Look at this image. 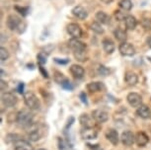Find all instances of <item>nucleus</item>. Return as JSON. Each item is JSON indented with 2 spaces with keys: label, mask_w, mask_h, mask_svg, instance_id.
<instances>
[{
  "label": "nucleus",
  "mask_w": 151,
  "mask_h": 150,
  "mask_svg": "<svg viewBox=\"0 0 151 150\" xmlns=\"http://www.w3.org/2000/svg\"><path fill=\"white\" fill-rule=\"evenodd\" d=\"M34 116L31 112L27 110H23L18 113V117H17V123L20 126L23 127H29L33 123Z\"/></svg>",
  "instance_id": "nucleus-1"
},
{
  "label": "nucleus",
  "mask_w": 151,
  "mask_h": 150,
  "mask_svg": "<svg viewBox=\"0 0 151 150\" xmlns=\"http://www.w3.org/2000/svg\"><path fill=\"white\" fill-rule=\"evenodd\" d=\"M24 102L30 110H39L41 107V103L38 97L31 91L24 93Z\"/></svg>",
  "instance_id": "nucleus-2"
},
{
  "label": "nucleus",
  "mask_w": 151,
  "mask_h": 150,
  "mask_svg": "<svg viewBox=\"0 0 151 150\" xmlns=\"http://www.w3.org/2000/svg\"><path fill=\"white\" fill-rule=\"evenodd\" d=\"M1 100L5 107H7V108H12V107H14L17 104L18 99H17V97L13 94V93L6 92V93H3V94H2Z\"/></svg>",
  "instance_id": "nucleus-3"
},
{
  "label": "nucleus",
  "mask_w": 151,
  "mask_h": 150,
  "mask_svg": "<svg viewBox=\"0 0 151 150\" xmlns=\"http://www.w3.org/2000/svg\"><path fill=\"white\" fill-rule=\"evenodd\" d=\"M127 101L129 104V106L133 107V108H138L139 106L142 105V97L138 93L132 92L127 96Z\"/></svg>",
  "instance_id": "nucleus-4"
},
{
  "label": "nucleus",
  "mask_w": 151,
  "mask_h": 150,
  "mask_svg": "<svg viewBox=\"0 0 151 150\" xmlns=\"http://www.w3.org/2000/svg\"><path fill=\"white\" fill-rule=\"evenodd\" d=\"M119 52L124 56H132V55H134V53H135L134 47H133L132 44L127 42H122V44H119Z\"/></svg>",
  "instance_id": "nucleus-5"
},
{
  "label": "nucleus",
  "mask_w": 151,
  "mask_h": 150,
  "mask_svg": "<svg viewBox=\"0 0 151 150\" xmlns=\"http://www.w3.org/2000/svg\"><path fill=\"white\" fill-rule=\"evenodd\" d=\"M81 137L85 140H93L96 139L98 132L94 127H83V129L80 131Z\"/></svg>",
  "instance_id": "nucleus-6"
},
{
  "label": "nucleus",
  "mask_w": 151,
  "mask_h": 150,
  "mask_svg": "<svg viewBox=\"0 0 151 150\" xmlns=\"http://www.w3.org/2000/svg\"><path fill=\"white\" fill-rule=\"evenodd\" d=\"M121 140L124 145L132 146L135 142V135L130 131H125L121 135Z\"/></svg>",
  "instance_id": "nucleus-7"
},
{
  "label": "nucleus",
  "mask_w": 151,
  "mask_h": 150,
  "mask_svg": "<svg viewBox=\"0 0 151 150\" xmlns=\"http://www.w3.org/2000/svg\"><path fill=\"white\" fill-rule=\"evenodd\" d=\"M22 23V20L19 18L18 16L14 15H9L7 17V20H6V25L7 27L9 28V30L11 31H15L18 29V27L20 26V24Z\"/></svg>",
  "instance_id": "nucleus-8"
},
{
  "label": "nucleus",
  "mask_w": 151,
  "mask_h": 150,
  "mask_svg": "<svg viewBox=\"0 0 151 150\" xmlns=\"http://www.w3.org/2000/svg\"><path fill=\"white\" fill-rule=\"evenodd\" d=\"M67 32L73 39H79L82 36V29L78 24L71 23L67 26Z\"/></svg>",
  "instance_id": "nucleus-9"
},
{
  "label": "nucleus",
  "mask_w": 151,
  "mask_h": 150,
  "mask_svg": "<svg viewBox=\"0 0 151 150\" xmlns=\"http://www.w3.org/2000/svg\"><path fill=\"white\" fill-rule=\"evenodd\" d=\"M68 46L74 52H82V50H86V44L83 42L79 41L78 39H71L69 42H68Z\"/></svg>",
  "instance_id": "nucleus-10"
},
{
  "label": "nucleus",
  "mask_w": 151,
  "mask_h": 150,
  "mask_svg": "<svg viewBox=\"0 0 151 150\" xmlns=\"http://www.w3.org/2000/svg\"><path fill=\"white\" fill-rule=\"evenodd\" d=\"M92 117L95 120V121L99 123H103L109 120V115L107 112L103 111V110H95L92 113Z\"/></svg>",
  "instance_id": "nucleus-11"
},
{
  "label": "nucleus",
  "mask_w": 151,
  "mask_h": 150,
  "mask_svg": "<svg viewBox=\"0 0 151 150\" xmlns=\"http://www.w3.org/2000/svg\"><path fill=\"white\" fill-rule=\"evenodd\" d=\"M148 142H149V137H148V135L145 132L138 131L135 134V143L139 147H144Z\"/></svg>",
  "instance_id": "nucleus-12"
},
{
  "label": "nucleus",
  "mask_w": 151,
  "mask_h": 150,
  "mask_svg": "<svg viewBox=\"0 0 151 150\" xmlns=\"http://www.w3.org/2000/svg\"><path fill=\"white\" fill-rule=\"evenodd\" d=\"M94 118L88 114H82L79 117V123L83 127H94Z\"/></svg>",
  "instance_id": "nucleus-13"
},
{
  "label": "nucleus",
  "mask_w": 151,
  "mask_h": 150,
  "mask_svg": "<svg viewBox=\"0 0 151 150\" xmlns=\"http://www.w3.org/2000/svg\"><path fill=\"white\" fill-rule=\"evenodd\" d=\"M70 73L73 75L74 78H77V79H80L84 76L85 74V70L84 68L82 67L81 65H78V64H72L70 66Z\"/></svg>",
  "instance_id": "nucleus-14"
},
{
  "label": "nucleus",
  "mask_w": 151,
  "mask_h": 150,
  "mask_svg": "<svg viewBox=\"0 0 151 150\" xmlns=\"http://www.w3.org/2000/svg\"><path fill=\"white\" fill-rule=\"evenodd\" d=\"M136 115L141 118H149L151 117V110L149 109V107L145 106V105H141L136 109Z\"/></svg>",
  "instance_id": "nucleus-15"
},
{
  "label": "nucleus",
  "mask_w": 151,
  "mask_h": 150,
  "mask_svg": "<svg viewBox=\"0 0 151 150\" xmlns=\"http://www.w3.org/2000/svg\"><path fill=\"white\" fill-rule=\"evenodd\" d=\"M106 137L113 145H116V144L119 143V133L115 128L108 129V131L106 132Z\"/></svg>",
  "instance_id": "nucleus-16"
},
{
  "label": "nucleus",
  "mask_w": 151,
  "mask_h": 150,
  "mask_svg": "<svg viewBox=\"0 0 151 150\" xmlns=\"http://www.w3.org/2000/svg\"><path fill=\"white\" fill-rule=\"evenodd\" d=\"M72 14L76 17V18H78V19H80V20H84V19H86L87 17H88L87 10L85 9L84 7L79 6V5L73 8V9H72Z\"/></svg>",
  "instance_id": "nucleus-17"
},
{
  "label": "nucleus",
  "mask_w": 151,
  "mask_h": 150,
  "mask_svg": "<svg viewBox=\"0 0 151 150\" xmlns=\"http://www.w3.org/2000/svg\"><path fill=\"white\" fill-rule=\"evenodd\" d=\"M14 150H34V148L30 142L24 139H20L14 143Z\"/></svg>",
  "instance_id": "nucleus-18"
},
{
  "label": "nucleus",
  "mask_w": 151,
  "mask_h": 150,
  "mask_svg": "<svg viewBox=\"0 0 151 150\" xmlns=\"http://www.w3.org/2000/svg\"><path fill=\"white\" fill-rule=\"evenodd\" d=\"M124 80L129 86H134L137 84L138 82V77L134 72L132 71H127L124 74Z\"/></svg>",
  "instance_id": "nucleus-19"
},
{
  "label": "nucleus",
  "mask_w": 151,
  "mask_h": 150,
  "mask_svg": "<svg viewBox=\"0 0 151 150\" xmlns=\"http://www.w3.org/2000/svg\"><path fill=\"white\" fill-rule=\"evenodd\" d=\"M102 44H103L104 50L107 53L111 55V53H113L115 52V49H116L115 44H114V42L111 39H104L103 42H102Z\"/></svg>",
  "instance_id": "nucleus-20"
},
{
  "label": "nucleus",
  "mask_w": 151,
  "mask_h": 150,
  "mask_svg": "<svg viewBox=\"0 0 151 150\" xmlns=\"http://www.w3.org/2000/svg\"><path fill=\"white\" fill-rule=\"evenodd\" d=\"M125 28L127 30H134L136 26H137V20L135 19V17L132 15H127V18L124 20Z\"/></svg>",
  "instance_id": "nucleus-21"
},
{
  "label": "nucleus",
  "mask_w": 151,
  "mask_h": 150,
  "mask_svg": "<svg viewBox=\"0 0 151 150\" xmlns=\"http://www.w3.org/2000/svg\"><path fill=\"white\" fill-rule=\"evenodd\" d=\"M103 88V84L101 82H90L87 84V90L91 93H97L100 92Z\"/></svg>",
  "instance_id": "nucleus-22"
},
{
  "label": "nucleus",
  "mask_w": 151,
  "mask_h": 150,
  "mask_svg": "<svg viewBox=\"0 0 151 150\" xmlns=\"http://www.w3.org/2000/svg\"><path fill=\"white\" fill-rule=\"evenodd\" d=\"M114 36H115V38L121 42H124L127 39V32L124 30H122V29H116L115 31H114Z\"/></svg>",
  "instance_id": "nucleus-23"
},
{
  "label": "nucleus",
  "mask_w": 151,
  "mask_h": 150,
  "mask_svg": "<svg viewBox=\"0 0 151 150\" xmlns=\"http://www.w3.org/2000/svg\"><path fill=\"white\" fill-rule=\"evenodd\" d=\"M96 20L101 24H108L110 22V17L103 11H98L96 13Z\"/></svg>",
  "instance_id": "nucleus-24"
},
{
  "label": "nucleus",
  "mask_w": 151,
  "mask_h": 150,
  "mask_svg": "<svg viewBox=\"0 0 151 150\" xmlns=\"http://www.w3.org/2000/svg\"><path fill=\"white\" fill-rule=\"evenodd\" d=\"M119 6L124 11H129L132 8V0H121L119 2Z\"/></svg>",
  "instance_id": "nucleus-25"
},
{
  "label": "nucleus",
  "mask_w": 151,
  "mask_h": 150,
  "mask_svg": "<svg viewBox=\"0 0 151 150\" xmlns=\"http://www.w3.org/2000/svg\"><path fill=\"white\" fill-rule=\"evenodd\" d=\"M91 30L93 31V32H95L96 34H103L104 33V29L102 28L101 26V23H99V22H93L92 24H91Z\"/></svg>",
  "instance_id": "nucleus-26"
},
{
  "label": "nucleus",
  "mask_w": 151,
  "mask_h": 150,
  "mask_svg": "<svg viewBox=\"0 0 151 150\" xmlns=\"http://www.w3.org/2000/svg\"><path fill=\"white\" fill-rule=\"evenodd\" d=\"M42 136V133L39 129H33L32 131L29 133V138L32 141H38Z\"/></svg>",
  "instance_id": "nucleus-27"
},
{
  "label": "nucleus",
  "mask_w": 151,
  "mask_h": 150,
  "mask_svg": "<svg viewBox=\"0 0 151 150\" xmlns=\"http://www.w3.org/2000/svg\"><path fill=\"white\" fill-rule=\"evenodd\" d=\"M74 56H75V58L79 61H86L87 60V55H86V53H85V50L74 52Z\"/></svg>",
  "instance_id": "nucleus-28"
},
{
  "label": "nucleus",
  "mask_w": 151,
  "mask_h": 150,
  "mask_svg": "<svg viewBox=\"0 0 151 150\" xmlns=\"http://www.w3.org/2000/svg\"><path fill=\"white\" fill-rule=\"evenodd\" d=\"M9 52L5 49V47H2L1 49H0V59H1V61H5L7 60L8 58H9Z\"/></svg>",
  "instance_id": "nucleus-29"
},
{
  "label": "nucleus",
  "mask_w": 151,
  "mask_h": 150,
  "mask_svg": "<svg viewBox=\"0 0 151 150\" xmlns=\"http://www.w3.org/2000/svg\"><path fill=\"white\" fill-rule=\"evenodd\" d=\"M37 58H38V62L40 63V65H44L45 63H47V55H45V52H40L39 55H37Z\"/></svg>",
  "instance_id": "nucleus-30"
},
{
  "label": "nucleus",
  "mask_w": 151,
  "mask_h": 150,
  "mask_svg": "<svg viewBox=\"0 0 151 150\" xmlns=\"http://www.w3.org/2000/svg\"><path fill=\"white\" fill-rule=\"evenodd\" d=\"M97 72H98V74L99 75H101V76H107V75H109L110 74V70L107 68L105 65H99L98 67V69H97Z\"/></svg>",
  "instance_id": "nucleus-31"
},
{
  "label": "nucleus",
  "mask_w": 151,
  "mask_h": 150,
  "mask_svg": "<svg viewBox=\"0 0 151 150\" xmlns=\"http://www.w3.org/2000/svg\"><path fill=\"white\" fill-rule=\"evenodd\" d=\"M21 138H20V135L18 134H13V133H11V134H8L7 136H6V141L8 143H10V142H13V143H15L16 141H18L20 140Z\"/></svg>",
  "instance_id": "nucleus-32"
},
{
  "label": "nucleus",
  "mask_w": 151,
  "mask_h": 150,
  "mask_svg": "<svg viewBox=\"0 0 151 150\" xmlns=\"http://www.w3.org/2000/svg\"><path fill=\"white\" fill-rule=\"evenodd\" d=\"M127 16V15H125L124 12H122V11H119V10L115 11V17L116 19V21H124Z\"/></svg>",
  "instance_id": "nucleus-33"
},
{
  "label": "nucleus",
  "mask_w": 151,
  "mask_h": 150,
  "mask_svg": "<svg viewBox=\"0 0 151 150\" xmlns=\"http://www.w3.org/2000/svg\"><path fill=\"white\" fill-rule=\"evenodd\" d=\"M61 85V87L63 89L65 90H69V91H71V90L73 89V86H72V84L70 83V81L68 80V79H65V80L62 82V83L60 84Z\"/></svg>",
  "instance_id": "nucleus-34"
},
{
  "label": "nucleus",
  "mask_w": 151,
  "mask_h": 150,
  "mask_svg": "<svg viewBox=\"0 0 151 150\" xmlns=\"http://www.w3.org/2000/svg\"><path fill=\"white\" fill-rule=\"evenodd\" d=\"M15 9L18 11L20 14H22L23 16H27L29 14V8L28 7H19V6H16Z\"/></svg>",
  "instance_id": "nucleus-35"
},
{
  "label": "nucleus",
  "mask_w": 151,
  "mask_h": 150,
  "mask_svg": "<svg viewBox=\"0 0 151 150\" xmlns=\"http://www.w3.org/2000/svg\"><path fill=\"white\" fill-rule=\"evenodd\" d=\"M142 26L145 30H151V20L149 19H144L142 21Z\"/></svg>",
  "instance_id": "nucleus-36"
},
{
  "label": "nucleus",
  "mask_w": 151,
  "mask_h": 150,
  "mask_svg": "<svg viewBox=\"0 0 151 150\" xmlns=\"http://www.w3.org/2000/svg\"><path fill=\"white\" fill-rule=\"evenodd\" d=\"M74 121H75V118H74L73 117H70L69 118V120H68L66 126H65V127H64V132H66L67 129H68V127H70L71 126H72L73 123H74Z\"/></svg>",
  "instance_id": "nucleus-37"
},
{
  "label": "nucleus",
  "mask_w": 151,
  "mask_h": 150,
  "mask_svg": "<svg viewBox=\"0 0 151 150\" xmlns=\"http://www.w3.org/2000/svg\"><path fill=\"white\" fill-rule=\"evenodd\" d=\"M58 145H59V150H65L67 148L66 144H65V142L61 138H58Z\"/></svg>",
  "instance_id": "nucleus-38"
},
{
  "label": "nucleus",
  "mask_w": 151,
  "mask_h": 150,
  "mask_svg": "<svg viewBox=\"0 0 151 150\" xmlns=\"http://www.w3.org/2000/svg\"><path fill=\"white\" fill-rule=\"evenodd\" d=\"M55 61L56 62V63H58V64H67L69 60H68V59H65V60H63V59H60V58L55 57Z\"/></svg>",
  "instance_id": "nucleus-39"
},
{
  "label": "nucleus",
  "mask_w": 151,
  "mask_h": 150,
  "mask_svg": "<svg viewBox=\"0 0 151 150\" xmlns=\"http://www.w3.org/2000/svg\"><path fill=\"white\" fill-rule=\"evenodd\" d=\"M25 29H26V24H25L24 22H22V23L20 24V26L18 27V29H17V30H18L19 33H23L25 31Z\"/></svg>",
  "instance_id": "nucleus-40"
},
{
  "label": "nucleus",
  "mask_w": 151,
  "mask_h": 150,
  "mask_svg": "<svg viewBox=\"0 0 151 150\" xmlns=\"http://www.w3.org/2000/svg\"><path fill=\"white\" fill-rule=\"evenodd\" d=\"M40 70H41V72H42V76H44V77H45V78H47V77H48L47 72L44 69V67H42V65H40Z\"/></svg>",
  "instance_id": "nucleus-41"
},
{
  "label": "nucleus",
  "mask_w": 151,
  "mask_h": 150,
  "mask_svg": "<svg viewBox=\"0 0 151 150\" xmlns=\"http://www.w3.org/2000/svg\"><path fill=\"white\" fill-rule=\"evenodd\" d=\"M18 92L20 93V94H22V93H24V84L23 83H20L19 86H18Z\"/></svg>",
  "instance_id": "nucleus-42"
},
{
  "label": "nucleus",
  "mask_w": 151,
  "mask_h": 150,
  "mask_svg": "<svg viewBox=\"0 0 151 150\" xmlns=\"http://www.w3.org/2000/svg\"><path fill=\"white\" fill-rule=\"evenodd\" d=\"M80 98H81V101L83 102L84 104H87V99H86V95H85V93H81Z\"/></svg>",
  "instance_id": "nucleus-43"
},
{
  "label": "nucleus",
  "mask_w": 151,
  "mask_h": 150,
  "mask_svg": "<svg viewBox=\"0 0 151 150\" xmlns=\"http://www.w3.org/2000/svg\"><path fill=\"white\" fill-rule=\"evenodd\" d=\"M7 88V83L4 80H1V91H4Z\"/></svg>",
  "instance_id": "nucleus-44"
},
{
  "label": "nucleus",
  "mask_w": 151,
  "mask_h": 150,
  "mask_svg": "<svg viewBox=\"0 0 151 150\" xmlns=\"http://www.w3.org/2000/svg\"><path fill=\"white\" fill-rule=\"evenodd\" d=\"M101 1L103 2L104 4H110V3H112L114 0H101Z\"/></svg>",
  "instance_id": "nucleus-45"
},
{
  "label": "nucleus",
  "mask_w": 151,
  "mask_h": 150,
  "mask_svg": "<svg viewBox=\"0 0 151 150\" xmlns=\"http://www.w3.org/2000/svg\"><path fill=\"white\" fill-rule=\"evenodd\" d=\"M147 46L151 49V37H149V38L147 39Z\"/></svg>",
  "instance_id": "nucleus-46"
},
{
  "label": "nucleus",
  "mask_w": 151,
  "mask_h": 150,
  "mask_svg": "<svg viewBox=\"0 0 151 150\" xmlns=\"http://www.w3.org/2000/svg\"><path fill=\"white\" fill-rule=\"evenodd\" d=\"M94 150H103V149L100 148V147H97V148H96V149H94Z\"/></svg>",
  "instance_id": "nucleus-47"
},
{
  "label": "nucleus",
  "mask_w": 151,
  "mask_h": 150,
  "mask_svg": "<svg viewBox=\"0 0 151 150\" xmlns=\"http://www.w3.org/2000/svg\"><path fill=\"white\" fill-rule=\"evenodd\" d=\"M38 150H45V149H44V148H41V149H38Z\"/></svg>",
  "instance_id": "nucleus-48"
}]
</instances>
